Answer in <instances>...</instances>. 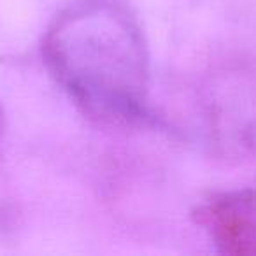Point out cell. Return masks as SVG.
Masks as SVG:
<instances>
[{"instance_id": "cell-4", "label": "cell", "mask_w": 256, "mask_h": 256, "mask_svg": "<svg viewBox=\"0 0 256 256\" xmlns=\"http://www.w3.org/2000/svg\"><path fill=\"white\" fill-rule=\"evenodd\" d=\"M2 128H4V110L0 107V134H2Z\"/></svg>"}, {"instance_id": "cell-2", "label": "cell", "mask_w": 256, "mask_h": 256, "mask_svg": "<svg viewBox=\"0 0 256 256\" xmlns=\"http://www.w3.org/2000/svg\"><path fill=\"white\" fill-rule=\"evenodd\" d=\"M200 106L212 144L226 156L256 148V62L228 60L206 78Z\"/></svg>"}, {"instance_id": "cell-1", "label": "cell", "mask_w": 256, "mask_h": 256, "mask_svg": "<svg viewBox=\"0 0 256 256\" xmlns=\"http://www.w3.org/2000/svg\"><path fill=\"white\" fill-rule=\"evenodd\" d=\"M42 60L90 120L134 124L150 118V50L124 0H70L44 34Z\"/></svg>"}, {"instance_id": "cell-3", "label": "cell", "mask_w": 256, "mask_h": 256, "mask_svg": "<svg viewBox=\"0 0 256 256\" xmlns=\"http://www.w3.org/2000/svg\"><path fill=\"white\" fill-rule=\"evenodd\" d=\"M198 220L221 252L256 254V188L214 193L200 206Z\"/></svg>"}]
</instances>
